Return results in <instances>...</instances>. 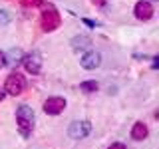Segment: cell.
<instances>
[{
	"label": "cell",
	"mask_w": 159,
	"mask_h": 149,
	"mask_svg": "<svg viewBox=\"0 0 159 149\" xmlns=\"http://www.w3.org/2000/svg\"><path fill=\"white\" fill-rule=\"evenodd\" d=\"M80 89L86 92V93H92V92H96V89H98V82H96V79H92V82H84L82 86H80Z\"/></svg>",
	"instance_id": "obj_11"
},
{
	"label": "cell",
	"mask_w": 159,
	"mask_h": 149,
	"mask_svg": "<svg viewBox=\"0 0 159 149\" xmlns=\"http://www.w3.org/2000/svg\"><path fill=\"white\" fill-rule=\"evenodd\" d=\"M8 12H4V10H2V12H0V22H8Z\"/></svg>",
	"instance_id": "obj_16"
},
{
	"label": "cell",
	"mask_w": 159,
	"mask_h": 149,
	"mask_svg": "<svg viewBox=\"0 0 159 149\" xmlns=\"http://www.w3.org/2000/svg\"><path fill=\"white\" fill-rule=\"evenodd\" d=\"M96 6H106V0H92Z\"/></svg>",
	"instance_id": "obj_17"
},
{
	"label": "cell",
	"mask_w": 159,
	"mask_h": 149,
	"mask_svg": "<svg viewBox=\"0 0 159 149\" xmlns=\"http://www.w3.org/2000/svg\"><path fill=\"white\" fill-rule=\"evenodd\" d=\"M147 133H149L147 131V125H145V123H141V121H137L135 125L131 127V137L137 139V141H143V139L147 137Z\"/></svg>",
	"instance_id": "obj_9"
},
{
	"label": "cell",
	"mask_w": 159,
	"mask_h": 149,
	"mask_svg": "<svg viewBox=\"0 0 159 149\" xmlns=\"http://www.w3.org/2000/svg\"><path fill=\"white\" fill-rule=\"evenodd\" d=\"M135 16L139 20H149L153 16V6L147 2V0H141V2L135 4Z\"/></svg>",
	"instance_id": "obj_8"
},
{
	"label": "cell",
	"mask_w": 159,
	"mask_h": 149,
	"mask_svg": "<svg viewBox=\"0 0 159 149\" xmlns=\"http://www.w3.org/2000/svg\"><path fill=\"white\" fill-rule=\"evenodd\" d=\"M99 64H102V56H99V52H93V50L82 58V68L86 70H96Z\"/></svg>",
	"instance_id": "obj_7"
},
{
	"label": "cell",
	"mask_w": 159,
	"mask_h": 149,
	"mask_svg": "<svg viewBox=\"0 0 159 149\" xmlns=\"http://www.w3.org/2000/svg\"><path fill=\"white\" fill-rule=\"evenodd\" d=\"M60 22H62V18H60V12L56 10V6H54V4L44 6V12H42V16H40V24H42L44 32H52V30H56L60 26Z\"/></svg>",
	"instance_id": "obj_2"
},
{
	"label": "cell",
	"mask_w": 159,
	"mask_h": 149,
	"mask_svg": "<svg viewBox=\"0 0 159 149\" xmlns=\"http://www.w3.org/2000/svg\"><path fill=\"white\" fill-rule=\"evenodd\" d=\"M10 60H12V62H22V52H20V48H14L12 52H10Z\"/></svg>",
	"instance_id": "obj_13"
},
{
	"label": "cell",
	"mask_w": 159,
	"mask_h": 149,
	"mask_svg": "<svg viewBox=\"0 0 159 149\" xmlns=\"http://www.w3.org/2000/svg\"><path fill=\"white\" fill-rule=\"evenodd\" d=\"M89 131H92V125H89V121H72V123H70V127H68V133H70L74 139L86 137Z\"/></svg>",
	"instance_id": "obj_5"
},
{
	"label": "cell",
	"mask_w": 159,
	"mask_h": 149,
	"mask_svg": "<svg viewBox=\"0 0 159 149\" xmlns=\"http://www.w3.org/2000/svg\"><path fill=\"white\" fill-rule=\"evenodd\" d=\"M64 107H66V99L58 97V96L48 97L46 102H44V111L50 113V115H58V113H62Z\"/></svg>",
	"instance_id": "obj_4"
},
{
	"label": "cell",
	"mask_w": 159,
	"mask_h": 149,
	"mask_svg": "<svg viewBox=\"0 0 159 149\" xmlns=\"http://www.w3.org/2000/svg\"><path fill=\"white\" fill-rule=\"evenodd\" d=\"M22 64L30 74H40V70H42V56L38 52H32L22 58Z\"/></svg>",
	"instance_id": "obj_6"
},
{
	"label": "cell",
	"mask_w": 159,
	"mask_h": 149,
	"mask_svg": "<svg viewBox=\"0 0 159 149\" xmlns=\"http://www.w3.org/2000/svg\"><path fill=\"white\" fill-rule=\"evenodd\" d=\"M16 123H18V129L24 137H28L32 133V127H34V111L32 107L28 106H20L16 109Z\"/></svg>",
	"instance_id": "obj_1"
},
{
	"label": "cell",
	"mask_w": 159,
	"mask_h": 149,
	"mask_svg": "<svg viewBox=\"0 0 159 149\" xmlns=\"http://www.w3.org/2000/svg\"><path fill=\"white\" fill-rule=\"evenodd\" d=\"M72 46H74V50H86V48L92 46V42H89V38H86V36H80V38L72 40Z\"/></svg>",
	"instance_id": "obj_10"
},
{
	"label": "cell",
	"mask_w": 159,
	"mask_h": 149,
	"mask_svg": "<svg viewBox=\"0 0 159 149\" xmlns=\"http://www.w3.org/2000/svg\"><path fill=\"white\" fill-rule=\"evenodd\" d=\"M107 149H127V147L123 145V143H119V141H117V143H111V145H109Z\"/></svg>",
	"instance_id": "obj_15"
},
{
	"label": "cell",
	"mask_w": 159,
	"mask_h": 149,
	"mask_svg": "<svg viewBox=\"0 0 159 149\" xmlns=\"http://www.w3.org/2000/svg\"><path fill=\"white\" fill-rule=\"evenodd\" d=\"M24 86H26V82H24V76L18 72L10 74L6 78V92L10 96H20V93L24 92Z\"/></svg>",
	"instance_id": "obj_3"
},
{
	"label": "cell",
	"mask_w": 159,
	"mask_h": 149,
	"mask_svg": "<svg viewBox=\"0 0 159 149\" xmlns=\"http://www.w3.org/2000/svg\"><path fill=\"white\" fill-rule=\"evenodd\" d=\"M20 2H22V6H26V8H36V6H42L44 0H20Z\"/></svg>",
	"instance_id": "obj_12"
},
{
	"label": "cell",
	"mask_w": 159,
	"mask_h": 149,
	"mask_svg": "<svg viewBox=\"0 0 159 149\" xmlns=\"http://www.w3.org/2000/svg\"><path fill=\"white\" fill-rule=\"evenodd\" d=\"M8 64V60H6V54L4 52H0V68H4Z\"/></svg>",
	"instance_id": "obj_14"
},
{
	"label": "cell",
	"mask_w": 159,
	"mask_h": 149,
	"mask_svg": "<svg viewBox=\"0 0 159 149\" xmlns=\"http://www.w3.org/2000/svg\"><path fill=\"white\" fill-rule=\"evenodd\" d=\"M4 97H6V96H4V89H2V88H0V102H2V99H4Z\"/></svg>",
	"instance_id": "obj_18"
}]
</instances>
